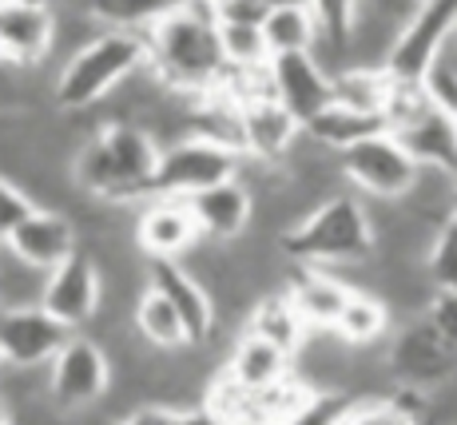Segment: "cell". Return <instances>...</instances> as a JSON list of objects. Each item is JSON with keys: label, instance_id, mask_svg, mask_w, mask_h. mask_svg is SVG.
<instances>
[{"label": "cell", "instance_id": "obj_1", "mask_svg": "<svg viewBox=\"0 0 457 425\" xmlns=\"http://www.w3.org/2000/svg\"><path fill=\"white\" fill-rule=\"evenodd\" d=\"M147 68L163 88L179 96L215 92L227 76L223 44H219L215 8L207 0H179L167 16L144 32Z\"/></svg>", "mask_w": 457, "mask_h": 425}, {"label": "cell", "instance_id": "obj_2", "mask_svg": "<svg viewBox=\"0 0 457 425\" xmlns=\"http://www.w3.org/2000/svg\"><path fill=\"white\" fill-rule=\"evenodd\" d=\"M155 163H160V147L139 123H96L92 136L76 147L68 175H72L76 191L92 195V199L116 203V207H139L152 199Z\"/></svg>", "mask_w": 457, "mask_h": 425}, {"label": "cell", "instance_id": "obj_3", "mask_svg": "<svg viewBox=\"0 0 457 425\" xmlns=\"http://www.w3.org/2000/svg\"><path fill=\"white\" fill-rule=\"evenodd\" d=\"M278 251L291 267H322L338 271L350 262H362L374 254V231L366 207L354 191H338L327 203L298 219L278 235Z\"/></svg>", "mask_w": 457, "mask_h": 425}, {"label": "cell", "instance_id": "obj_4", "mask_svg": "<svg viewBox=\"0 0 457 425\" xmlns=\"http://www.w3.org/2000/svg\"><path fill=\"white\" fill-rule=\"evenodd\" d=\"M147 64L144 32L100 29L84 48H76L52 72V108L56 112H92L116 92L136 68Z\"/></svg>", "mask_w": 457, "mask_h": 425}, {"label": "cell", "instance_id": "obj_5", "mask_svg": "<svg viewBox=\"0 0 457 425\" xmlns=\"http://www.w3.org/2000/svg\"><path fill=\"white\" fill-rule=\"evenodd\" d=\"M338 175L362 199H402L418 179V163L402 152L390 131L366 136L338 152Z\"/></svg>", "mask_w": 457, "mask_h": 425}, {"label": "cell", "instance_id": "obj_6", "mask_svg": "<svg viewBox=\"0 0 457 425\" xmlns=\"http://www.w3.org/2000/svg\"><path fill=\"white\" fill-rule=\"evenodd\" d=\"M112 386V362L92 334L76 330L48 362V402L60 413L96 405Z\"/></svg>", "mask_w": 457, "mask_h": 425}, {"label": "cell", "instance_id": "obj_7", "mask_svg": "<svg viewBox=\"0 0 457 425\" xmlns=\"http://www.w3.org/2000/svg\"><path fill=\"white\" fill-rule=\"evenodd\" d=\"M386 370H390L394 386L429 394L434 386L450 382L457 374V354L437 338L426 318L414 314L406 322H394L390 338H386Z\"/></svg>", "mask_w": 457, "mask_h": 425}, {"label": "cell", "instance_id": "obj_8", "mask_svg": "<svg viewBox=\"0 0 457 425\" xmlns=\"http://www.w3.org/2000/svg\"><path fill=\"white\" fill-rule=\"evenodd\" d=\"M243 155L215 147L207 139L183 136L175 144L160 147V163H155V179H152V195H167V199H191V195L227 183L239 175Z\"/></svg>", "mask_w": 457, "mask_h": 425}, {"label": "cell", "instance_id": "obj_9", "mask_svg": "<svg viewBox=\"0 0 457 425\" xmlns=\"http://www.w3.org/2000/svg\"><path fill=\"white\" fill-rule=\"evenodd\" d=\"M40 306L56 318L68 330H87V322L100 310V271H96L92 254L72 251L60 267H52L44 274V295Z\"/></svg>", "mask_w": 457, "mask_h": 425}, {"label": "cell", "instance_id": "obj_10", "mask_svg": "<svg viewBox=\"0 0 457 425\" xmlns=\"http://www.w3.org/2000/svg\"><path fill=\"white\" fill-rule=\"evenodd\" d=\"M131 238H136L144 259H183L204 235H199V223L191 215L187 199L152 195V199H144L136 207Z\"/></svg>", "mask_w": 457, "mask_h": 425}, {"label": "cell", "instance_id": "obj_11", "mask_svg": "<svg viewBox=\"0 0 457 425\" xmlns=\"http://www.w3.org/2000/svg\"><path fill=\"white\" fill-rule=\"evenodd\" d=\"M267 84L270 100L287 108L303 128L314 112L330 104V72L319 64L314 52H291V56H270L267 60Z\"/></svg>", "mask_w": 457, "mask_h": 425}, {"label": "cell", "instance_id": "obj_12", "mask_svg": "<svg viewBox=\"0 0 457 425\" xmlns=\"http://www.w3.org/2000/svg\"><path fill=\"white\" fill-rule=\"evenodd\" d=\"M68 326H60L44 306L0 310V362L8 366H48L52 354L68 342Z\"/></svg>", "mask_w": 457, "mask_h": 425}, {"label": "cell", "instance_id": "obj_13", "mask_svg": "<svg viewBox=\"0 0 457 425\" xmlns=\"http://www.w3.org/2000/svg\"><path fill=\"white\" fill-rule=\"evenodd\" d=\"M0 243H4L16 259H24L29 267L48 274L52 267H60L72 251H80V231H76V223L64 215V211L32 207L29 215L8 231V238H0Z\"/></svg>", "mask_w": 457, "mask_h": 425}, {"label": "cell", "instance_id": "obj_14", "mask_svg": "<svg viewBox=\"0 0 457 425\" xmlns=\"http://www.w3.org/2000/svg\"><path fill=\"white\" fill-rule=\"evenodd\" d=\"M52 52L48 4H0V64L44 68Z\"/></svg>", "mask_w": 457, "mask_h": 425}, {"label": "cell", "instance_id": "obj_15", "mask_svg": "<svg viewBox=\"0 0 457 425\" xmlns=\"http://www.w3.org/2000/svg\"><path fill=\"white\" fill-rule=\"evenodd\" d=\"M147 287L171 303V310L187 326L191 342L207 338L211 326H215V306H211V295L191 279L179 259H147Z\"/></svg>", "mask_w": 457, "mask_h": 425}, {"label": "cell", "instance_id": "obj_16", "mask_svg": "<svg viewBox=\"0 0 457 425\" xmlns=\"http://www.w3.org/2000/svg\"><path fill=\"white\" fill-rule=\"evenodd\" d=\"M239 128H243V159H262V163H283L298 139V120L287 108H278L270 96L239 104Z\"/></svg>", "mask_w": 457, "mask_h": 425}, {"label": "cell", "instance_id": "obj_17", "mask_svg": "<svg viewBox=\"0 0 457 425\" xmlns=\"http://www.w3.org/2000/svg\"><path fill=\"white\" fill-rule=\"evenodd\" d=\"M219 370H223L243 394L259 397V394H267L270 386L283 382V378H291V354L278 350L275 342H262L243 330L239 338L231 342V350H227Z\"/></svg>", "mask_w": 457, "mask_h": 425}, {"label": "cell", "instance_id": "obj_18", "mask_svg": "<svg viewBox=\"0 0 457 425\" xmlns=\"http://www.w3.org/2000/svg\"><path fill=\"white\" fill-rule=\"evenodd\" d=\"M283 295L291 298V306L306 322V330H330L342 303H346L350 287L338 274H330L322 267H291L283 279Z\"/></svg>", "mask_w": 457, "mask_h": 425}, {"label": "cell", "instance_id": "obj_19", "mask_svg": "<svg viewBox=\"0 0 457 425\" xmlns=\"http://www.w3.org/2000/svg\"><path fill=\"white\" fill-rule=\"evenodd\" d=\"M251 203H254L251 191L239 179H227V183H215V188L191 195L187 207L195 215L204 238H211V243H235L251 227Z\"/></svg>", "mask_w": 457, "mask_h": 425}, {"label": "cell", "instance_id": "obj_20", "mask_svg": "<svg viewBox=\"0 0 457 425\" xmlns=\"http://www.w3.org/2000/svg\"><path fill=\"white\" fill-rule=\"evenodd\" d=\"M394 139L402 144V152L414 159L418 167H429V171H442V175H457V120L442 116L437 108L421 112L414 123L406 128L390 131Z\"/></svg>", "mask_w": 457, "mask_h": 425}, {"label": "cell", "instance_id": "obj_21", "mask_svg": "<svg viewBox=\"0 0 457 425\" xmlns=\"http://www.w3.org/2000/svg\"><path fill=\"white\" fill-rule=\"evenodd\" d=\"M330 330L338 334V342H346L350 350L382 346V342L390 338V330H394V314H390V306H386L378 295H366V290H350Z\"/></svg>", "mask_w": 457, "mask_h": 425}, {"label": "cell", "instance_id": "obj_22", "mask_svg": "<svg viewBox=\"0 0 457 425\" xmlns=\"http://www.w3.org/2000/svg\"><path fill=\"white\" fill-rule=\"evenodd\" d=\"M243 330L254 334L262 342H275L278 350H287L295 358L298 346L306 338V322L298 318V310L291 306V298L283 290H270V295H259L243 318Z\"/></svg>", "mask_w": 457, "mask_h": 425}, {"label": "cell", "instance_id": "obj_23", "mask_svg": "<svg viewBox=\"0 0 457 425\" xmlns=\"http://www.w3.org/2000/svg\"><path fill=\"white\" fill-rule=\"evenodd\" d=\"M378 131H386V120L378 116V112H358V108H346V104H334V100L303 123V136H311L314 144L330 147L334 155L346 152V147L358 144V139L378 136Z\"/></svg>", "mask_w": 457, "mask_h": 425}, {"label": "cell", "instance_id": "obj_24", "mask_svg": "<svg viewBox=\"0 0 457 425\" xmlns=\"http://www.w3.org/2000/svg\"><path fill=\"white\" fill-rule=\"evenodd\" d=\"M131 326H136V334L152 350H183V346H191V334H187V326H183V318L175 314L171 303L155 295L152 287H147L144 295L136 298V306H131Z\"/></svg>", "mask_w": 457, "mask_h": 425}, {"label": "cell", "instance_id": "obj_25", "mask_svg": "<svg viewBox=\"0 0 457 425\" xmlns=\"http://www.w3.org/2000/svg\"><path fill=\"white\" fill-rule=\"evenodd\" d=\"M267 56H291V52H314L319 44V24L311 8H275L259 24Z\"/></svg>", "mask_w": 457, "mask_h": 425}, {"label": "cell", "instance_id": "obj_26", "mask_svg": "<svg viewBox=\"0 0 457 425\" xmlns=\"http://www.w3.org/2000/svg\"><path fill=\"white\" fill-rule=\"evenodd\" d=\"M362 0H311V16L319 24V44H314V56L319 64L330 72V56H346L350 29H354V16Z\"/></svg>", "mask_w": 457, "mask_h": 425}, {"label": "cell", "instance_id": "obj_27", "mask_svg": "<svg viewBox=\"0 0 457 425\" xmlns=\"http://www.w3.org/2000/svg\"><path fill=\"white\" fill-rule=\"evenodd\" d=\"M179 0H84L87 16L100 29H124V32H147Z\"/></svg>", "mask_w": 457, "mask_h": 425}, {"label": "cell", "instance_id": "obj_28", "mask_svg": "<svg viewBox=\"0 0 457 425\" xmlns=\"http://www.w3.org/2000/svg\"><path fill=\"white\" fill-rule=\"evenodd\" d=\"M386 88H390V76L382 68H338L330 76V100L334 104H346V108L358 112H378L382 116V100H386Z\"/></svg>", "mask_w": 457, "mask_h": 425}, {"label": "cell", "instance_id": "obj_29", "mask_svg": "<svg viewBox=\"0 0 457 425\" xmlns=\"http://www.w3.org/2000/svg\"><path fill=\"white\" fill-rule=\"evenodd\" d=\"M40 295H44V271L29 267V262L16 259V254L0 243V310L40 306Z\"/></svg>", "mask_w": 457, "mask_h": 425}, {"label": "cell", "instance_id": "obj_30", "mask_svg": "<svg viewBox=\"0 0 457 425\" xmlns=\"http://www.w3.org/2000/svg\"><path fill=\"white\" fill-rule=\"evenodd\" d=\"M421 267H426L434 290H457V215H450L434 231V243H429V254Z\"/></svg>", "mask_w": 457, "mask_h": 425}, {"label": "cell", "instance_id": "obj_31", "mask_svg": "<svg viewBox=\"0 0 457 425\" xmlns=\"http://www.w3.org/2000/svg\"><path fill=\"white\" fill-rule=\"evenodd\" d=\"M219 44L227 68H262L270 60L259 24H219Z\"/></svg>", "mask_w": 457, "mask_h": 425}, {"label": "cell", "instance_id": "obj_32", "mask_svg": "<svg viewBox=\"0 0 457 425\" xmlns=\"http://www.w3.org/2000/svg\"><path fill=\"white\" fill-rule=\"evenodd\" d=\"M338 425H418V418L386 394V397H354Z\"/></svg>", "mask_w": 457, "mask_h": 425}, {"label": "cell", "instance_id": "obj_33", "mask_svg": "<svg viewBox=\"0 0 457 425\" xmlns=\"http://www.w3.org/2000/svg\"><path fill=\"white\" fill-rule=\"evenodd\" d=\"M120 425H219L204 405H160V402H147L136 405Z\"/></svg>", "mask_w": 457, "mask_h": 425}, {"label": "cell", "instance_id": "obj_34", "mask_svg": "<svg viewBox=\"0 0 457 425\" xmlns=\"http://www.w3.org/2000/svg\"><path fill=\"white\" fill-rule=\"evenodd\" d=\"M350 402H354V394H342V389H311L303 410H298L287 425H338L346 418Z\"/></svg>", "mask_w": 457, "mask_h": 425}, {"label": "cell", "instance_id": "obj_35", "mask_svg": "<svg viewBox=\"0 0 457 425\" xmlns=\"http://www.w3.org/2000/svg\"><path fill=\"white\" fill-rule=\"evenodd\" d=\"M421 318L434 326V334L457 354V290H434L421 306Z\"/></svg>", "mask_w": 457, "mask_h": 425}, {"label": "cell", "instance_id": "obj_36", "mask_svg": "<svg viewBox=\"0 0 457 425\" xmlns=\"http://www.w3.org/2000/svg\"><path fill=\"white\" fill-rule=\"evenodd\" d=\"M32 211L29 195H24L16 183H8L4 175H0V238H8V231H12L16 223H21L24 215Z\"/></svg>", "mask_w": 457, "mask_h": 425}, {"label": "cell", "instance_id": "obj_37", "mask_svg": "<svg viewBox=\"0 0 457 425\" xmlns=\"http://www.w3.org/2000/svg\"><path fill=\"white\" fill-rule=\"evenodd\" d=\"M215 24H262V0H215Z\"/></svg>", "mask_w": 457, "mask_h": 425}, {"label": "cell", "instance_id": "obj_38", "mask_svg": "<svg viewBox=\"0 0 457 425\" xmlns=\"http://www.w3.org/2000/svg\"><path fill=\"white\" fill-rule=\"evenodd\" d=\"M262 8L267 12H275V8H311V0H262Z\"/></svg>", "mask_w": 457, "mask_h": 425}, {"label": "cell", "instance_id": "obj_39", "mask_svg": "<svg viewBox=\"0 0 457 425\" xmlns=\"http://www.w3.org/2000/svg\"><path fill=\"white\" fill-rule=\"evenodd\" d=\"M450 215H457V175H453V183H450Z\"/></svg>", "mask_w": 457, "mask_h": 425}, {"label": "cell", "instance_id": "obj_40", "mask_svg": "<svg viewBox=\"0 0 457 425\" xmlns=\"http://www.w3.org/2000/svg\"><path fill=\"white\" fill-rule=\"evenodd\" d=\"M0 4H52V0H0Z\"/></svg>", "mask_w": 457, "mask_h": 425}, {"label": "cell", "instance_id": "obj_41", "mask_svg": "<svg viewBox=\"0 0 457 425\" xmlns=\"http://www.w3.org/2000/svg\"><path fill=\"white\" fill-rule=\"evenodd\" d=\"M445 48L457 52V21H453V29H450V40H445Z\"/></svg>", "mask_w": 457, "mask_h": 425}, {"label": "cell", "instance_id": "obj_42", "mask_svg": "<svg viewBox=\"0 0 457 425\" xmlns=\"http://www.w3.org/2000/svg\"><path fill=\"white\" fill-rule=\"evenodd\" d=\"M0 421H8V410H4V402H0Z\"/></svg>", "mask_w": 457, "mask_h": 425}, {"label": "cell", "instance_id": "obj_43", "mask_svg": "<svg viewBox=\"0 0 457 425\" xmlns=\"http://www.w3.org/2000/svg\"><path fill=\"white\" fill-rule=\"evenodd\" d=\"M254 425H275V421H254Z\"/></svg>", "mask_w": 457, "mask_h": 425}, {"label": "cell", "instance_id": "obj_44", "mask_svg": "<svg viewBox=\"0 0 457 425\" xmlns=\"http://www.w3.org/2000/svg\"><path fill=\"white\" fill-rule=\"evenodd\" d=\"M0 425H8V421H0Z\"/></svg>", "mask_w": 457, "mask_h": 425}]
</instances>
